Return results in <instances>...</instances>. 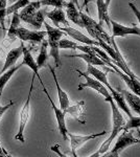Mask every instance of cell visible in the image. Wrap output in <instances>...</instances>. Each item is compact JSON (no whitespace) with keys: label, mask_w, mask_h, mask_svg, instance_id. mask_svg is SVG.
<instances>
[{"label":"cell","mask_w":140,"mask_h":157,"mask_svg":"<svg viewBox=\"0 0 140 157\" xmlns=\"http://www.w3.org/2000/svg\"><path fill=\"white\" fill-rule=\"evenodd\" d=\"M111 105V109H112V121H113V127H112V132H111V135L109 136L108 138L106 139V141H104L103 145L100 146V148L98 149L97 152H95L94 154L91 155V157H98V156H101L106 153L107 151L109 150L110 148L112 141L114 140V138L120 133V131L123 129V126L126 124L124 121V118L123 114L120 113V109L117 107L116 103L114 102V100H112L111 102H109Z\"/></svg>","instance_id":"obj_1"},{"label":"cell","mask_w":140,"mask_h":157,"mask_svg":"<svg viewBox=\"0 0 140 157\" xmlns=\"http://www.w3.org/2000/svg\"><path fill=\"white\" fill-rule=\"evenodd\" d=\"M41 6L40 0L29 2L20 12V19L34 26L36 29H40L45 21V14H46V11L41 10Z\"/></svg>","instance_id":"obj_2"},{"label":"cell","mask_w":140,"mask_h":157,"mask_svg":"<svg viewBox=\"0 0 140 157\" xmlns=\"http://www.w3.org/2000/svg\"><path fill=\"white\" fill-rule=\"evenodd\" d=\"M45 29H46V36H47V42L48 47H49V55L52 58L55 63V66L61 67L62 66V62H61L60 57V47H59V41L62 39V37L65 35V33L62 29H58V27H52L44 21Z\"/></svg>","instance_id":"obj_3"},{"label":"cell","mask_w":140,"mask_h":157,"mask_svg":"<svg viewBox=\"0 0 140 157\" xmlns=\"http://www.w3.org/2000/svg\"><path fill=\"white\" fill-rule=\"evenodd\" d=\"M36 75L32 73V83H30V87L28 91V95H27L26 102L24 103L23 107H22L21 111H20V124H19V130H18L17 134L15 135V139L19 140L21 143H25V137H24V130L26 127V124L29 120L30 115V100H32V89H34V81H35Z\"/></svg>","instance_id":"obj_4"},{"label":"cell","mask_w":140,"mask_h":157,"mask_svg":"<svg viewBox=\"0 0 140 157\" xmlns=\"http://www.w3.org/2000/svg\"><path fill=\"white\" fill-rule=\"evenodd\" d=\"M76 72H78L80 75H82V77L86 80L85 83H82V84L78 85V90H83L84 88H91V89L95 90L96 92H98L101 97L105 98L106 102L109 103L113 100L110 91L108 90V88H107L103 83H100L99 81L96 80V78L91 77L90 75H87V73L82 72V71H80V70H76Z\"/></svg>","instance_id":"obj_5"},{"label":"cell","mask_w":140,"mask_h":157,"mask_svg":"<svg viewBox=\"0 0 140 157\" xmlns=\"http://www.w3.org/2000/svg\"><path fill=\"white\" fill-rule=\"evenodd\" d=\"M135 144H140V139L134 137L132 132L123 130V132L121 133V135L117 139V141L115 143V145H114L112 151L110 152V154H107L106 156H110V157L119 156V153H121L124 149L128 148L130 146H133Z\"/></svg>","instance_id":"obj_6"},{"label":"cell","mask_w":140,"mask_h":157,"mask_svg":"<svg viewBox=\"0 0 140 157\" xmlns=\"http://www.w3.org/2000/svg\"><path fill=\"white\" fill-rule=\"evenodd\" d=\"M42 87H43V91L45 92V94H46L48 101H49L50 105H51V108H52L53 112H55V118H57V123H58L59 132H60V134L62 135V137H63L64 140H67V139H68V130H67V127H66V121H65L66 113H65V111L62 110L61 108H58L57 106H55V104L53 103L52 98H50V94L48 93V91H47L46 87H45L44 84L42 85Z\"/></svg>","instance_id":"obj_7"},{"label":"cell","mask_w":140,"mask_h":157,"mask_svg":"<svg viewBox=\"0 0 140 157\" xmlns=\"http://www.w3.org/2000/svg\"><path fill=\"white\" fill-rule=\"evenodd\" d=\"M46 36V30H30L24 27H18L15 32V38L32 43H41Z\"/></svg>","instance_id":"obj_8"},{"label":"cell","mask_w":140,"mask_h":157,"mask_svg":"<svg viewBox=\"0 0 140 157\" xmlns=\"http://www.w3.org/2000/svg\"><path fill=\"white\" fill-rule=\"evenodd\" d=\"M110 26L112 29V37H126L128 35H136L140 37V27L136 26H126L118 23L115 20L110 18Z\"/></svg>","instance_id":"obj_9"},{"label":"cell","mask_w":140,"mask_h":157,"mask_svg":"<svg viewBox=\"0 0 140 157\" xmlns=\"http://www.w3.org/2000/svg\"><path fill=\"white\" fill-rule=\"evenodd\" d=\"M106 134V131H103L100 133H96V134H90V135H74V134L68 132V138L70 139V147H71V153L73 156H76V150L78 148H81L84 144L87 143V141L94 139L98 136H103Z\"/></svg>","instance_id":"obj_10"},{"label":"cell","mask_w":140,"mask_h":157,"mask_svg":"<svg viewBox=\"0 0 140 157\" xmlns=\"http://www.w3.org/2000/svg\"><path fill=\"white\" fill-rule=\"evenodd\" d=\"M59 29H62L65 34H67L68 36H70L72 39H74L75 41L83 43V44H86V45H95V46H99L98 41H96L95 39H91V38L85 36L83 33H81L80 30L73 29V27L65 26V27H59Z\"/></svg>","instance_id":"obj_11"},{"label":"cell","mask_w":140,"mask_h":157,"mask_svg":"<svg viewBox=\"0 0 140 157\" xmlns=\"http://www.w3.org/2000/svg\"><path fill=\"white\" fill-rule=\"evenodd\" d=\"M22 56H23L22 65H25V66L30 68V69L32 70V72H34V75L38 78H39L41 85H43L44 83H43L42 78H41V75H40V73H39V67H38L37 63H36V60L34 59V57H32V52H30L29 50L24 46V44H23V52H22Z\"/></svg>","instance_id":"obj_12"},{"label":"cell","mask_w":140,"mask_h":157,"mask_svg":"<svg viewBox=\"0 0 140 157\" xmlns=\"http://www.w3.org/2000/svg\"><path fill=\"white\" fill-rule=\"evenodd\" d=\"M22 52H23V43H21L19 47H15L12 50H9V52L6 56V59L4 61L3 67H2L1 73L6 71L9 68L14 66L16 64V62L20 59V57L22 56Z\"/></svg>","instance_id":"obj_13"},{"label":"cell","mask_w":140,"mask_h":157,"mask_svg":"<svg viewBox=\"0 0 140 157\" xmlns=\"http://www.w3.org/2000/svg\"><path fill=\"white\" fill-rule=\"evenodd\" d=\"M45 16L47 17L48 19H50L53 22L55 27H60L61 24L65 25V26H69L68 24V21L66 19V14L65 12L63 11V9H59V7H55V10L50 12H46Z\"/></svg>","instance_id":"obj_14"},{"label":"cell","mask_w":140,"mask_h":157,"mask_svg":"<svg viewBox=\"0 0 140 157\" xmlns=\"http://www.w3.org/2000/svg\"><path fill=\"white\" fill-rule=\"evenodd\" d=\"M48 67H49L50 72H51V75H52V78H53V81H55V86H57V91H58L59 103H60V108L62 109V110H65V109L70 105L69 98H68L67 93H66L65 91L63 90L62 88H61L60 84H59V81H58V78H57V75H55V69H53V68L50 66V65H48Z\"/></svg>","instance_id":"obj_15"},{"label":"cell","mask_w":140,"mask_h":157,"mask_svg":"<svg viewBox=\"0 0 140 157\" xmlns=\"http://www.w3.org/2000/svg\"><path fill=\"white\" fill-rule=\"evenodd\" d=\"M67 58H80V59H83L87 64H91L94 65V66H103V67H107V63L104 61L103 59L98 57L96 54H87V52H82V54L78 55H71V56H66ZM109 67V66H108Z\"/></svg>","instance_id":"obj_16"},{"label":"cell","mask_w":140,"mask_h":157,"mask_svg":"<svg viewBox=\"0 0 140 157\" xmlns=\"http://www.w3.org/2000/svg\"><path fill=\"white\" fill-rule=\"evenodd\" d=\"M66 16L70 20L71 22H73L75 25H78L81 27H84L82 19H81V12L78 11V7L75 6L73 2H67L66 3Z\"/></svg>","instance_id":"obj_17"},{"label":"cell","mask_w":140,"mask_h":157,"mask_svg":"<svg viewBox=\"0 0 140 157\" xmlns=\"http://www.w3.org/2000/svg\"><path fill=\"white\" fill-rule=\"evenodd\" d=\"M108 90L110 91L112 98H113L114 102L116 103L117 107H118L120 110L124 111V112L127 113V115L129 116V117H131L132 115V112L129 110V107H128V104L126 103V101H124V98L123 95L121 94L120 92H119L118 89H115V88H113L112 86H110V87H108Z\"/></svg>","instance_id":"obj_18"},{"label":"cell","mask_w":140,"mask_h":157,"mask_svg":"<svg viewBox=\"0 0 140 157\" xmlns=\"http://www.w3.org/2000/svg\"><path fill=\"white\" fill-rule=\"evenodd\" d=\"M118 90L123 95L124 101L132 108V110L135 111L138 115H140V97H138V95L135 94L133 92H129L127 90H123V89H118Z\"/></svg>","instance_id":"obj_19"},{"label":"cell","mask_w":140,"mask_h":157,"mask_svg":"<svg viewBox=\"0 0 140 157\" xmlns=\"http://www.w3.org/2000/svg\"><path fill=\"white\" fill-rule=\"evenodd\" d=\"M84 107H85V102L84 101H80L76 104L72 106H68L67 108L65 109V113L66 114H69L72 117H74L75 120L80 121L81 123H85L84 120Z\"/></svg>","instance_id":"obj_20"},{"label":"cell","mask_w":140,"mask_h":157,"mask_svg":"<svg viewBox=\"0 0 140 157\" xmlns=\"http://www.w3.org/2000/svg\"><path fill=\"white\" fill-rule=\"evenodd\" d=\"M115 72L117 73L118 75H120L121 78L124 81V83L127 84V86L131 89V91L135 94H137L138 97H140V81L137 80V78H133L129 75H127L126 73L121 71L118 67L115 69Z\"/></svg>","instance_id":"obj_21"},{"label":"cell","mask_w":140,"mask_h":157,"mask_svg":"<svg viewBox=\"0 0 140 157\" xmlns=\"http://www.w3.org/2000/svg\"><path fill=\"white\" fill-rule=\"evenodd\" d=\"M96 6H97L99 24L103 25V23L105 22L108 26H110V16H109L108 12L109 6L106 4L105 0H96Z\"/></svg>","instance_id":"obj_22"},{"label":"cell","mask_w":140,"mask_h":157,"mask_svg":"<svg viewBox=\"0 0 140 157\" xmlns=\"http://www.w3.org/2000/svg\"><path fill=\"white\" fill-rule=\"evenodd\" d=\"M87 73L90 75L91 77H93L94 78H96L97 81H99L100 83H103L104 85L106 86L107 88L110 87V83L108 81V78H107V75L106 72L101 71V70L97 69L94 65H91V64H87Z\"/></svg>","instance_id":"obj_23"},{"label":"cell","mask_w":140,"mask_h":157,"mask_svg":"<svg viewBox=\"0 0 140 157\" xmlns=\"http://www.w3.org/2000/svg\"><path fill=\"white\" fill-rule=\"evenodd\" d=\"M21 66H23L22 63L21 64H18V65H14V66H12L11 68H9L6 71L1 73V75H0V98H1L2 92H3V89H4V87H6V83L11 80V78L16 73V71Z\"/></svg>","instance_id":"obj_24"},{"label":"cell","mask_w":140,"mask_h":157,"mask_svg":"<svg viewBox=\"0 0 140 157\" xmlns=\"http://www.w3.org/2000/svg\"><path fill=\"white\" fill-rule=\"evenodd\" d=\"M41 43V49H40V52L37 57V60H36V63H37L39 69L47 64L48 60V42L47 40H43Z\"/></svg>","instance_id":"obj_25"},{"label":"cell","mask_w":140,"mask_h":157,"mask_svg":"<svg viewBox=\"0 0 140 157\" xmlns=\"http://www.w3.org/2000/svg\"><path fill=\"white\" fill-rule=\"evenodd\" d=\"M20 16H19V13L18 12H15L13 13V19H12V22H11V25H9V32H7V36H9V39L12 40H15V32L16 29L19 27V24H20Z\"/></svg>","instance_id":"obj_26"},{"label":"cell","mask_w":140,"mask_h":157,"mask_svg":"<svg viewBox=\"0 0 140 157\" xmlns=\"http://www.w3.org/2000/svg\"><path fill=\"white\" fill-rule=\"evenodd\" d=\"M29 0H17L14 3H12L11 6H9V7H6V15H12L13 13L18 12L19 10H22L24 6H26L29 3Z\"/></svg>","instance_id":"obj_27"},{"label":"cell","mask_w":140,"mask_h":157,"mask_svg":"<svg viewBox=\"0 0 140 157\" xmlns=\"http://www.w3.org/2000/svg\"><path fill=\"white\" fill-rule=\"evenodd\" d=\"M140 128V115L139 116H131L130 120L124 124L123 129L124 131H129L131 129Z\"/></svg>","instance_id":"obj_28"},{"label":"cell","mask_w":140,"mask_h":157,"mask_svg":"<svg viewBox=\"0 0 140 157\" xmlns=\"http://www.w3.org/2000/svg\"><path fill=\"white\" fill-rule=\"evenodd\" d=\"M41 6H53V7H59V9H63L66 6L67 2L65 0H40Z\"/></svg>","instance_id":"obj_29"},{"label":"cell","mask_w":140,"mask_h":157,"mask_svg":"<svg viewBox=\"0 0 140 157\" xmlns=\"http://www.w3.org/2000/svg\"><path fill=\"white\" fill-rule=\"evenodd\" d=\"M78 43L75 42H72L68 39H61L59 41V47L60 49H72V50H75V46Z\"/></svg>","instance_id":"obj_30"},{"label":"cell","mask_w":140,"mask_h":157,"mask_svg":"<svg viewBox=\"0 0 140 157\" xmlns=\"http://www.w3.org/2000/svg\"><path fill=\"white\" fill-rule=\"evenodd\" d=\"M6 10H0V25H1L2 30H6Z\"/></svg>","instance_id":"obj_31"},{"label":"cell","mask_w":140,"mask_h":157,"mask_svg":"<svg viewBox=\"0 0 140 157\" xmlns=\"http://www.w3.org/2000/svg\"><path fill=\"white\" fill-rule=\"evenodd\" d=\"M14 104H15L14 102H9V105L2 106L1 105V98H0V120H1L2 115H3L7 110H9V109L11 108V107H13V106H14Z\"/></svg>","instance_id":"obj_32"},{"label":"cell","mask_w":140,"mask_h":157,"mask_svg":"<svg viewBox=\"0 0 140 157\" xmlns=\"http://www.w3.org/2000/svg\"><path fill=\"white\" fill-rule=\"evenodd\" d=\"M129 6L131 7L132 12L134 13V15H135V16H136V18L138 19L139 24H140V11H139L138 9H137V6H135V4L133 3V2H129Z\"/></svg>","instance_id":"obj_33"},{"label":"cell","mask_w":140,"mask_h":157,"mask_svg":"<svg viewBox=\"0 0 140 157\" xmlns=\"http://www.w3.org/2000/svg\"><path fill=\"white\" fill-rule=\"evenodd\" d=\"M0 156H9V153L1 147V145H0Z\"/></svg>","instance_id":"obj_34"},{"label":"cell","mask_w":140,"mask_h":157,"mask_svg":"<svg viewBox=\"0 0 140 157\" xmlns=\"http://www.w3.org/2000/svg\"><path fill=\"white\" fill-rule=\"evenodd\" d=\"M70 1L73 2V3H74L78 7H80V6H78V0H70Z\"/></svg>","instance_id":"obj_35"},{"label":"cell","mask_w":140,"mask_h":157,"mask_svg":"<svg viewBox=\"0 0 140 157\" xmlns=\"http://www.w3.org/2000/svg\"><path fill=\"white\" fill-rule=\"evenodd\" d=\"M105 2H106V4H107V6H110V2H111V0H105Z\"/></svg>","instance_id":"obj_36"},{"label":"cell","mask_w":140,"mask_h":157,"mask_svg":"<svg viewBox=\"0 0 140 157\" xmlns=\"http://www.w3.org/2000/svg\"><path fill=\"white\" fill-rule=\"evenodd\" d=\"M89 1H90V0H85V1H84V6H87Z\"/></svg>","instance_id":"obj_37"},{"label":"cell","mask_w":140,"mask_h":157,"mask_svg":"<svg viewBox=\"0 0 140 157\" xmlns=\"http://www.w3.org/2000/svg\"><path fill=\"white\" fill-rule=\"evenodd\" d=\"M15 1H17V0H9V2H11V3H14Z\"/></svg>","instance_id":"obj_38"},{"label":"cell","mask_w":140,"mask_h":157,"mask_svg":"<svg viewBox=\"0 0 140 157\" xmlns=\"http://www.w3.org/2000/svg\"><path fill=\"white\" fill-rule=\"evenodd\" d=\"M84 1H85V0H84Z\"/></svg>","instance_id":"obj_39"}]
</instances>
